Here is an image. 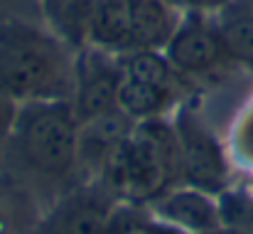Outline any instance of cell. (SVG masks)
Segmentation results:
<instances>
[{
    "label": "cell",
    "mask_w": 253,
    "mask_h": 234,
    "mask_svg": "<svg viewBox=\"0 0 253 234\" xmlns=\"http://www.w3.org/2000/svg\"><path fill=\"white\" fill-rule=\"evenodd\" d=\"M82 121L72 101H27L12 118V148L37 175L64 177L79 163Z\"/></svg>",
    "instance_id": "cell-3"
},
{
    "label": "cell",
    "mask_w": 253,
    "mask_h": 234,
    "mask_svg": "<svg viewBox=\"0 0 253 234\" xmlns=\"http://www.w3.org/2000/svg\"><path fill=\"white\" fill-rule=\"evenodd\" d=\"M86 45L113 55H126L133 50L128 0H93Z\"/></svg>",
    "instance_id": "cell-10"
},
{
    "label": "cell",
    "mask_w": 253,
    "mask_h": 234,
    "mask_svg": "<svg viewBox=\"0 0 253 234\" xmlns=\"http://www.w3.org/2000/svg\"><path fill=\"white\" fill-rule=\"evenodd\" d=\"M158 215L179 230L197 234L216 232L221 222V212L209 197V192H202L197 187L165 192L158 200Z\"/></svg>",
    "instance_id": "cell-8"
},
{
    "label": "cell",
    "mask_w": 253,
    "mask_h": 234,
    "mask_svg": "<svg viewBox=\"0 0 253 234\" xmlns=\"http://www.w3.org/2000/svg\"><path fill=\"white\" fill-rule=\"evenodd\" d=\"M42 22L72 50L86 47L93 0H37Z\"/></svg>",
    "instance_id": "cell-12"
},
{
    "label": "cell",
    "mask_w": 253,
    "mask_h": 234,
    "mask_svg": "<svg viewBox=\"0 0 253 234\" xmlns=\"http://www.w3.org/2000/svg\"><path fill=\"white\" fill-rule=\"evenodd\" d=\"M103 190L118 200H160L179 177V146L174 128L163 118L138 121L130 136L106 158L101 168Z\"/></svg>",
    "instance_id": "cell-2"
},
{
    "label": "cell",
    "mask_w": 253,
    "mask_h": 234,
    "mask_svg": "<svg viewBox=\"0 0 253 234\" xmlns=\"http://www.w3.org/2000/svg\"><path fill=\"white\" fill-rule=\"evenodd\" d=\"M239 143H241V148H244L246 158H251V160H253V114L246 118V121H244V126H241Z\"/></svg>",
    "instance_id": "cell-16"
},
{
    "label": "cell",
    "mask_w": 253,
    "mask_h": 234,
    "mask_svg": "<svg viewBox=\"0 0 253 234\" xmlns=\"http://www.w3.org/2000/svg\"><path fill=\"white\" fill-rule=\"evenodd\" d=\"M140 234H184V232H179V227L168 222V225H143Z\"/></svg>",
    "instance_id": "cell-17"
},
{
    "label": "cell",
    "mask_w": 253,
    "mask_h": 234,
    "mask_svg": "<svg viewBox=\"0 0 253 234\" xmlns=\"http://www.w3.org/2000/svg\"><path fill=\"white\" fill-rule=\"evenodd\" d=\"M108 190H79L67 195L40 225L37 234H108L113 210Z\"/></svg>",
    "instance_id": "cell-7"
},
{
    "label": "cell",
    "mask_w": 253,
    "mask_h": 234,
    "mask_svg": "<svg viewBox=\"0 0 253 234\" xmlns=\"http://www.w3.org/2000/svg\"><path fill=\"white\" fill-rule=\"evenodd\" d=\"M163 52L168 55L169 64L189 84L219 79L231 67H239L231 59L216 22L209 20V15L204 12L182 15L172 40Z\"/></svg>",
    "instance_id": "cell-4"
},
{
    "label": "cell",
    "mask_w": 253,
    "mask_h": 234,
    "mask_svg": "<svg viewBox=\"0 0 253 234\" xmlns=\"http://www.w3.org/2000/svg\"><path fill=\"white\" fill-rule=\"evenodd\" d=\"M135 123L138 121L126 116L121 109L108 111L103 116H96V118L82 123V131H79V165L101 173L106 158L130 136Z\"/></svg>",
    "instance_id": "cell-9"
},
{
    "label": "cell",
    "mask_w": 253,
    "mask_h": 234,
    "mask_svg": "<svg viewBox=\"0 0 253 234\" xmlns=\"http://www.w3.org/2000/svg\"><path fill=\"white\" fill-rule=\"evenodd\" d=\"M172 10H177L179 15H187V12H204V15H211V12H219L224 10L231 0H165Z\"/></svg>",
    "instance_id": "cell-15"
},
{
    "label": "cell",
    "mask_w": 253,
    "mask_h": 234,
    "mask_svg": "<svg viewBox=\"0 0 253 234\" xmlns=\"http://www.w3.org/2000/svg\"><path fill=\"white\" fill-rule=\"evenodd\" d=\"M118 81H121V55L91 45L77 52L72 106L82 123L118 109L116 104Z\"/></svg>",
    "instance_id": "cell-6"
},
{
    "label": "cell",
    "mask_w": 253,
    "mask_h": 234,
    "mask_svg": "<svg viewBox=\"0 0 253 234\" xmlns=\"http://www.w3.org/2000/svg\"><path fill=\"white\" fill-rule=\"evenodd\" d=\"M7 20L42 22L37 0H0V22H7Z\"/></svg>",
    "instance_id": "cell-14"
},
{
    "label": "cell",
    "mask_w": 253,
    "mask_h": 234,
    "mask_svg": "<svg viewBox=\"0 0 253 234\" xmlns=\"http://www.w3.org/2000/svg\"><path fill=\"white\" fill-rule=\"evenodd\" d=\"M214 22L231 59L253 69V0H231Z\"/></svg>",
    "instance_id": "cell-13"
},
{
    "label": "cell",
    "mask_w": 253,
    "mask_h": 234,
    "mask_svg": "<svg viewBox=\"0 0 253 234\" xmlns=\"http://www.w3.org/2000/svg\"><path fill=\"white\" fill-rule=\"evenodd\" d=\"M184 94L172 91L165 86H155L150 81L135 79L126 74L121 69V81H118V94H116V104L118 109L130 116L133 121H153V118H163L169 109L177 106V101Z\"/></svg>",
    "instance_id": "cell-11"
},
{
    "label": "cell",
    "mask_w": 253,
    "mask_h": 234,
    "mask_svg": "<svg viewBox=\"0 0 253 234\" xmlns=\"http://www.w3.org/2000/svg\"><path fill=\"white\" fill-rule=\"evenodd\" d=\"M77 50L44 22H0V94L20 104L72 101Z\"/></svg>",
    "instance_id": "cell-1"
},
{
    "label": "cell",
    "mask_w": 253,
    "mask_h": 234,
    "mask_svg": "<svg viewBox=\"0 0 253 234\" xmlns=\"http://www.w3.org/2000/svg\"><path fill=\"white\" fill-rule=\"evenodd\" d=\"M172 128L179 146V175L184 182L209 195L224 190L229 165L219 141L207 128L202 116H197L192 106H182Z\"/></svg>",
    "instance_id": "cell-5"
}]
</instances>
